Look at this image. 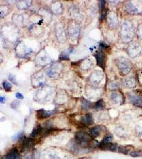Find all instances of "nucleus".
<instances>
[{
  "instance_id": "nucleus-1",
  "label": "nucleus",
  "mask_w": 142,
  "mask_h": 159,
  "mask_svg": "<svg viewBox=\"0 0 142 159\" xmlns=\"http://www.w3.org/2000/svg\"><path fill=\"white\" fill-rule=\"evenodd\" d=\"M121 39L124 43H129L132 40L134 36V27L132 23L125 21L122 23L120 31Z\"/></svg>"
},
{
  "instance_id": "nucleus-2",
  "label": "nucleus",
  "mask_w": 142,
  "mask_h": 159,
  "mask_svg": "<svg viewBox=\"0 0 142 159\" xmlns=\"http://www.w3.org/2000/svg\"><path fill=\"white\" fill-rule=\"evenodd\" d=\"M91 136L83 131L78 132L75 136V142L77 148L88 147L91 143Z\"/></svg>"
},
{
  "instance_id": "nucleus-3",
  "label": "nucleus",
  "mask_w": 142,
  "mask_h": 159,
  "mask_svg": "<svg viewBox=\"0 0 142 159\" xmlns=\"http://www.w3.org/2000/svg\"><path fill=\"white\" fill-rule=\"evenodd\" d=\"M116 65L122 75H127L132 69V64L129 59L125 57H119L116 59Z\"/></svg>"
},
{
  "instance_id": "nucleus-4",
  "label": "nucleus",
  "mask_w": 142,
  "mask_h": 159,
  "mask_svg": "<svg viewBox=\"0 0 142 159\" xmlns=\"http://www.w3.org/2000/svg\"><path fill=\"white\" fill-rule=\"evenodd\" d=\"M67 36L70 39V41L78 40L80 35V26L75 21H71L67 26Z\"/></svg>"
},
{
  "instance_id": "nucleus-5",
  "label": "nucleus",
  "mask_w": 142,
  "mask_h": 159,
  "mask_svg": "<svg viewBox=\"0 0 142 159\" xmlns=\"http://www.w3.org/2000/svg\"><path fill=\"white\" fill-rule=\"evenodd\" d=\"M127 13L131 15H136L142 12V2L136 1H129L124 5Z\"/></svg>"
},
{
  "instance_id": "nucleus-6",
  "label": "nucleus",
  "mask_w": 142,
  "mask_h": 159,
  "mask_svg": "<svg viewBox=\"0 0 142 159\" xmlns=\"http://www.w3.org/2000/svg\"><path fill=\"white\" fill-rule=\"evenodd\" d=\"M63 65L61 63H54L46 70V74L51 78L57 79L63 71Z\"/></svg>"
},
{
  "instance_id": "nucleus-7",
  "label": "nucleus",
  "mask_w": 142,
  "mask_h": 159,
  "mask_svg": "<svg viewBox=\"0 0 142 159\" xmlns=\"http://www.w3.org/2000/svg\"><path fill=\"white\" fill-rule=\"evenodd\" d=\"M55 35L57 40L60 43H64L66 41L67 39V33L65 31V28L60 23H58L55 26Z\"/></svg>"
},
{
  "instance_id": "nucleus-8",
  "label": "nucleus",
  "mask_w": 142,
  "mask_h": 159,
  "mask_svg": "<svg viewBox=\"0 0 142 159\" xmlns=\"http://www.w3.org/2000/svg\"><path fill=\"white\" fill-rule=\"evenodd\" d=\"M141 51L142 48L141 45L138 43H131L127 48L128 55L133 58H136L138 55H140Z\"/></svg>"
},
{
  "instance_id": "nucleus-9",
  "label": "nucleus",
  "mask_w": 142,
  "mask_h": 159,
  "mask_svg": "<svg viewBox=\"0 0 142 159\" xmlns=\"http://www.w3.org/2000/svg\"><path fill=\"white\" fill-rule=\"evenodd\" d=\"M127 95L129 101L132 105L142 108V96L141 95L135 92H131L128 93Z\"/></svg>"
},
{
  "instance_id": "nucleus-10",
  "label": "nucleus",
  "mask_w": 142,
  "mask_h": 159,
  "mask_svg": "<svg viewBox=\"0 0 142 159\" xmlns=\"http://www.w3.org/2000/svg\"><path fill=\"white\" fill-rule=\"evenodd\" d=\"M51 61V60L49 55L44 51H42L41 52L39 53L38 56H36V62L40 66H45V65L49 64Z\"/></svg>"
},
{
  "instance_id": "nucleus-11",
  "label": "nucleus",
  "mask_w": 142,
  "mask_h": 159,
  "mask_svg": "<svg viewBox=\"0 0 142 159\" xmlns=\"http://www.w3.org/2000/svg\"><path fill=\"white\" fill-rule=\"evenodd\" d=\"M103 77H104V75H103L102 72L99 71V70H95L90 75L88 80L90 84L95 85H98L102 81Z\"/></svg>"
},
{
  "instance_id": "nucleus-12",
  "label": "nucleus",
  "mask_w": 142,
  "mask_h": 159,
  "mask_svg": "<svg viewBox=\"0 0 142 159\" xmlns=\"http://www.w3.org/2000/svg\"><path fill=\"white\" fill-rule=\"evenodd\" d=\"M16 48H19V51H17V53L19 55V58H26L32 53L31 49L28 48L27 46L23 43H19L16 47Z\"/></svg>"
},
{
  "instance_id": "nucleus-13",
  "label": "nucleus",
  "mask_w": 142,
  "mask_h": 159,
  "mask_svg": "<svg viewBox=\"0 0 142 159\" xmlns=\"http://www.w3.org/2000/svg\"><path fill=\"white\" fill-rule=\"evenodd\" d=\"M94 56L95 57L97 65L101 68L104 69L106 64V55L102 51H97L94 54Z\"/></svg>"
},
{
  "instance_id": "nucleus-14",
  "label": "nucleus",
  "mask_w": 142,
  "mask_h": 159,
  "mask_svg": "<svg viewBox=\"0 0 142 159\" xmlns=\"http://www.w3.org/2000/svg\"><path fill=\"white\" fill-rule=\"evenodd\" d=\"M44 80L45 77L42 72H38L32 77L31 82L33 86H42L43 85H44Z\"/></svg>"
},
{
  "instance_id": "nucleus-15",
  "label": "nucleus",
  "mask_w": 142,
  "mask_h": 159,
  "mask_svg": "<svg viewBox=\"0 0 142 159\" xmlns=\"http://www.w3.org/2000/svg\"><path fill=\"white\" fill-rule=\"evenodd\" d=\"M110 99L115 104H123L124 98L123 94L120 92H113L110 95Z\"/></svg>"
},
{
  "instance_id": "nucleus-16",
  "label": "nucleus",
  "mask_w": 142,
  "mask_h": 159,
  "mask_svg": "<svg viewBox=\"0 0 142 159\" xmlns=\"http://www.w3.org/2000/svg\"><path fill=\"white\" fill-rule=\"evenodd\" d=\"M51 93V91L50 90V87L44 86L43 87H42L41 89H40L38 91V93H36V98H37V100H41L43 98V100H45V99L48 97V95H49Z\"/></svg>"
},
{
  "instance_id": "nucleus-17",
  "label": "nucleus",
  "mask_w": 142,
  "mask_h": 159,
  "mask_svg": "<svg viewBox=\"0 0 142 159\" xmlns=\"http://www.w3.org/2000/svg\"><path fill=\"white\" fill-rule=\"evenodd\" d=\"M50 9L54 14H60L63 13V7L60 1H53L51 5Z\"/></svg>"
},
{
  "instance_id": "nucleus-18",
  "label": "nucleus",
  "mask_w": 142,
  "mask_h": 159,
  "mask_svg": "<svg viewBox=\"0 0 142 159\" xmlns=\"http://www.w3.org/2000/svg\"><path fill=\"white\" fill-rule=\"evenodd\" d=\"M107 21L110 28H112V29H114L118 25V18H117L116 14L114 13V12H111L107 15Z\"/></svg>"
},
{
  "instance_id": "nucleus-19",
  "label": "nucleus",
  "mask_w": 142,
  "mask_h": 159,
  "mask_svg": "<svg viewBox=\"0 0 142 159\" xmlns=\"http://www.w3.org/2000/svg\"><path fill=\"white\" fill-rule=\"evenodd\" d=\"M33 146H34V139L33 138L29 137L23 140L21 148H22L23 151H27L30 148H33Z\"/></svg>"
},
{
  "instance_id": "nucleus-20",
  "label": "nucleus",
  "mask_w": 142,
  "mask_h": 159,
  "mask_svg": "<svg viewBox=\"0 0 142 159\" xmlns=\"http://www.w3.org/2000/svg\"><path fill=\"white\" fill-rule=\"evenodd\" d=\"M37 117L39 119H47L51 116L52 114H53L54 112L53 111H46L45 109H39L36 112Z\"/></svg>"
},
{
  "instance_id": "nucleus-21",
  "label": "nucleus",
  "mask_w": 142,
  "mask_h": 159,
  "mask_svg": "<svg viewBox=\"0 0 142 159\" xmlns=\"http://www.w3.org/2000/svg\"><path fill=\"white\" fill-rule=\"evenodd\" d=\"M81 122L83 124L86 125V126H90V125L93 124L94 119L92 114L88 113V114H86L84 116H83V117L81 118Z\"/></svg>"
},
{
  "instance_id": "nucleus-22",
  "label": "nucleus",
  "mask_w": 142,
  "mask_h": 159,
  "mask_svg": "<svg viewBox=\"0 0 142 159\" xmlns=\"http://www.w3.org/2000/svg\"><path fill=\"white\" fill-rule=\"evenodd\" d=\"M14 23L18 24V25L23 26L26 24L28 21V18H26L24 15H15L13 16Z\"/></svg>"
},
{
  "instance_id": "nucleus-23",
  "label": "nucleus",
  "mask_w": 142,
  "mask_h": 159,
  "mask_svg": "<svg viewBox=\"0 0 142 159\" xmlns=\"http://www.w3.org/2000/svg\"><path fill=\"white\" fill-rule=\"evenodd\" d=\"M92 65H93V63L91 60L89 59V58H85L82 61V63H80V68L83 70L87 71V70H90L92 68Z\"/></svg>"
},
{
  "instance_id": "nucleus-24",
  "label": "nucleus",
  "mask_w": 142,
  "mask_h": 159,
  "mask_svg": "<svg viewBox=\"0 0 142 159\" xmlns=\"http://www.w3.org/2000/svg\"><path fill=\"white\" fill-rule=\"evenodd\" d=\"M6 156L8 159H21V155L19 154L17 148H12Z\"/></svg>"
},
{
  "instance_id": "nucleus-25",
  "label": "nucleus",
  "mask_w": 142,
  "mask_h": 159,
  "mask_svg": "<svg viewBox=\"0 0 142 159\" xmlns=\"http://www.w3.org/2000/svg\"><path fill=\"white\" fill-rule=\"evenodd\" d=\"M123 85L125 87L131 89V88L134 87L136 86V82H135V80L133 77H129V78L124 80Z\"/></svg>"
},
{
  "instance_id": "nucleus-26",
  "label": "nucleus",
  "mask_w": 142,
  "mask_h": 159,
  "mask_svg": "<svg viewBox=\"0 0 142 159\" xmlns=\"http://www.w3.org/2000/svg\"><path fill=\"white\" fill-rule=\"evenodd\" d=\"M112 139H113L112 135H111V134H108V135H106V137L99 143L98 145H97V147H98L99 148H101L102 146H104V145H106V144H109V143H112Z\"/></svg>"
},
{
  "instance_id": "nucleus-27",
  "label": "nucleus",
  "mask_w": 142,
  "mask_h": 159,
  "mask_svg": "<svg viewBox=\"0 0 142 159\" xmlns=\"http://www.w3.org/2000/svg\"><path fill=\"white\" fill-rule=\"evenodd\" d=\"M69 14L70 16L73 17L74 18H81V14L80 12L78 9L77 7H70L68 9Z\"/></svg>"
},
{
  "instance_id": "nucleus-28",
  "label": "nucleus",
  "mask_w": 142,
  "mask_h": 159,
  "mask_svg": "<svg viewBox=\"0 0 142 159\" xmlns=\"http://www.w3.org/2000/svg\"><path fill=\"white\" fill-rule=\"evenodd\" d=\"M101 130H102V127L100 126H93L92 128L90 129V132L91 137L93 138H97L99 137V134H100Z\"/></svg>"
},
{
  "instance_id": "nucleus-29",
  "label": "nucleus",
  "mask_w": 142,
  "mask_h": 159,
  "mask_svg": "<svg viewBox=\"0 0 142 159\" xmlns=\"http://www.w3.org/2000/svg\"><path fill=\"white\" fill-rule=\"evenodd\" d=\"M9 13V9L7 5H0V19H2Z\"/></svg>"
},
{
  "instance_id": "nucleus-30",
  "label": "nucleus",
  "mask_w": 142,
  "mask_h": 159,
  "mask_svg": "<svg viewBox=\"0 0 142 159\" xmlns=\"http://www.w3.org/2000/svg\"><path fill=\"white\" fill-rule=\"evenodd\" d=\"M31 1H19L17 4V7L19 9H26L31 6Z\"/></svg>"
},
{
  "instance_id": "nucleus-31",
  "label": "nucleus",
  "mask_w": 142,
  "mask_h": 159,
  "mask_svg": "<svg viewBox=\"0 0 142 159\" xmlns=\"http://www.w3.org/2000/svg\"><path fill=\"white\" fill-rule=\"evenodd\" d=\"M42 155L43 157V159H60L56 153H52V152L46 151L45 153H43V154Z\"/></svg>"
},
{
  "instance_id": "nucleus-32",
  "label": "nucleus",
  "mask_w": 142,
  "mask_h": 159,
  "mask_svg": "<svg viewBox=\"0 0 142 159\" xmlns=\"http://www.w3.org/2000/svg\"><path fill=\"white\" fill-rule=\"evenodd\" d=\"M42 129H43L42 126H41L40 124L36 126L34 128H33V131H32L31 134H30L29 137L31 138H33H33H34L35 137H36L37 135H38V134L42 132Z\"/></svg>"
},
{
  "instance_id": "nucleus-33",
  "label": "nucleus",
  "mask_w": 142,
  "mask_h": 159,
  "mask_svg": "<svg viewBox=\"0 0 142 159\" xmlns=\"http://www.w3.org/2000/svg\"><path fill=\"white\" fill-rule=\"evenodd\" d=\"M105 107V104H104L103 100H99L95 103V105H94V109L95 110H102Z\"/></svg>"
},
{
  "instance_id": "nucleus-34",
  "label": "nucleus",
  "mask_w": 142,
  "mask_h": 159,
  "mask_svg": "<svg viewBox=\"0 0 142 159\" xmlns=\"http://www.w3.org/2000/svg\"><path fill=\"white\" fill-rule=\"evenodd\" d=\"M92 106V103L90 101H88V100H85V99H83L82 100V107L84 109H90Z\"/></svg>"
},
{
  "instance_id": "nucleus-35",
  "label": "nucleus",
  "mask_w": 142,
  "mask_h": 159,
  "mask_svg": "<svg viewBox=\"0 0 142 159\" xmlns=\"http://www.w3.org/2000/svg\"><path fill=\"white\" fill-rule=\"evenodd\" d=\"M2 87H4V90L6 92L12 91V85H11L10 82H9L8 81H7V80L4 81V82H2Z\"/></svg>"
},
{
  "instance_id": "nucleus-36",
  "label": "nucleus",
  "mask_w": 142,
  "mask_h": 159,
  "mask_svg": "<svg viewBox=\"0 0 142 159\" xmlns=\"http://www.w3.org/2000/svg\"><path fill=\"white\" fill-rule=\"evenodd\" d=\"M24 132H21V133H19L17 134V135L14 136V137H13V140H15V141H19V140H22V139H24Z\"/></svg>"
},
{
  "instance_id": "nucleus-37",
  "label": "nucleus",
  "mask_w": 142,
  "mask_h": 159,
  "mask_svg": "<svg viewBox=\"0 0 142 159\" xmlns=\"http://www.w3.org/2000/svg\"><path fill=\"white\" fill-rule=\"evenodd\" d=\"M129 151V149H128L127 147H124V146H120V147H118V152H120L121 153L127 154Z\"/></svg>"
},
{
  "instance_id": "nucleus-38",
  "label": "nucleus",
  "mask_w": 142,
  "mask_h": 159,
  "mask_svg": "<svg viewBox=\"0 0 142 159\" xmlns=\"http://www.w3.org/2000/svg\"><path fill=\"white\" fill-rule=\"evenodd\" d=\"M59 58L61 61H65V60L67 61V60H69V55L65 52L62 53L60 55Z\"/></svg>"
},
{
  "instance_id": "nucleus-39",
  "label": "nucleus",
  "mask_w": 142,
  "mask_h": 159,
  "mask_svg": "<svg viewBox=\"0 0 142 159\" xmlns=\"http://www.w3.org/2000/svg\"><path fill=\"white\" fill-rule=\"evenodd\" d=\"M119 87H120V85H119V83L117 82H114V81H113V82H112L111 83L109 84V87L110 88L111 90H116Z\"/></svg>"
},
{
  "instance_id": "nucleus-40",
  "label": "nucleus",
  "mask_w": 142,
  "mask_h": 159,
  "mask_svg": "<svg viewBox=\"0 0 142 159\" xmlns=\"http://www.w3.org/2000/svg\"><path fill=\"white\" fill-rule=\"evenodd\" d=\"M9 80L11 81L12 82H13L14 84H15L16 85H17V80H16V77L15 75H14L13 74H10L9 76Z\"/></svg>"
},
{
  "instance_id": "nucleus-41",
  "label": "nucleus",
  "mask_w": 142,
  "mask_h": 159,
  "mask_svg": "<svg viewBox=\"0 0 142 159\" xmlns=\"http://www.w3.org/2000/svg\"><path fill=\"white\" fill-rule=\"evenodd\" d=\"M130 155L132 157H138V156H141L142 155V152L141 151H132L130 153Z\"/></svg>"
},
{
  "instance_id": "nucleus-42",
  "label": "nucleus",
  "mask_w": 142,
  "mask_h": 159,
  "mask_svg": "<svg viewBox=\"0 0 142 159\" xmlns=\"http://www.w3.org/2000/svg\"><path fill=\"white\" fill-rule=\"evenodd\" d=\"M105 4H106V1H100L99 2V9H100V12H102L103 10L105 9Z\"/></svg>"
},
{
  "instance_id": "nucleus-43",
  "label": "nucleus",
  "mask_w": 142,
  "mask_h": 159,
  "mask_svg": "<svg viewBox=\"0 0 142 159\" xmlns=\"http://www.w3.org/2000/svg\"><path fill=\"white\" fill-rule=\"evenodd\" d=\"M138 38L142 39V24L138 26Z\"/></svg>"
},
{
  "instance_id": "nucleus-44",
  "label": "nucleus",
  "mask_w": 142,
  "mask_h": 159,
  "mask_svg": "<svg viewBox=\"0 0 142 159\" xmlns=\"http://www.w3.org/2000/svg\"><path fill=\"white\" fill-rule=\"evenodd\" d=\"M19 104H20V102H19V101H17V100H15V101H14L13 102H12V107L13 109H16V108H17V107H19Z\"/></svg>"
},
{
  "instance_id": "nucleus-45",
  "label": "nucleus",
  "mask_w": 142,
  "mask_h": 159,
  "mask_svg": "<svg viewBox=\"0 0 142 159\" xmlns=\"http://www.w3.org/2000/svg\"><path fill=\"white\" fill-rule=\"evenodd\" d=\"M16 98L19 99V100H23V99H24V95L21 94V93H17V94H16Z\"/></svg>"
},
{
  "instance_id": "nucleus-46",
  "label": "nucleus",
  "mask_w": 142,
  "mask_h": 159,
  "mask_svg": "<svg viewBox=\"0 0 142 159\" xmlns=\"http://www.w3.org/2000/svg\"><path fill=\"white\" fill-rule=\"evenodd\" d=\"M99 46H100L101 47L104 48H109V46H107L106 43H100Z\"/></svg>"
},
{
  "instance_id": "nucleus-47",
  "label": "nucleus",
  "mask_w": 142,
  "mask_h": 159,
  "mask_svg": "<svg viewBox=\"0 0 142 159\" xmlns=\"http://www.w3.org/2000/svg\"><path fill=\"white\" fill-rule=\"evenodd\" d=\"M5 100H6V99H5L4 97H1L0 96V103H4Z\"/></svg>"
},
{
  "instance_id": "nucleus-48",
  "label": "nucleus",
  "mask_w": 142,
  "mask_h": 159,
  "mask_svg": "<svg viewBox=\"0 0 142 159\" xmlns=\"http://www.w3.org/2000/svg\"><path fill=\"white\" fill-rule=\"evenodd\" d=\"M2 61H3V56L0 53V63H1Z\"/></svg>"
},
{
  "instance_id": "nucleus-49",
  "label": "nucleus",
  "mask_w": 142,
  "mask_h": 159,
  "mask_svg": "<svg viewBox=\"0 0 142 159\" xmlns=\"http://www.w3.org/2000/svg\"><path fill=\"white\" fill-rule=\"evenodd\" d=\"M65 159H75V158H72V157H71V156H66L65 158Z\"/></svg>"
},
{
  "instance_id": "nucleus-50",
  "label": "nucleus",
  "mask_w": 142,
  "mask_h": 159,
  "mask_svg": "<svg viewBox=\"0 0 142 159\" xmlns=\"http://www.w3.org/2000/svg\"><path fill=\"white\" fill-rule=\"evenodd\" d=\"M0 159H8V158H7V157L6 156V155H5V156H3V157H1V158H0Z\"/></svg>"
},
{
  "instance_id": "nucleus-51",
  "label": "nucleus",
  "mask_w": 142,
  "mask_h": 159,
  "mask_svg": "<svg viewBox=\"0 0 142 159\" xmlns=\"http://www.w3.org/2000/svg\"><path fill=\"white\" fill-rule=\"evenodd\" d=\"M80 159H90V158H87V157H84V158H81Z\"/></svg>"
}]
</instances>
